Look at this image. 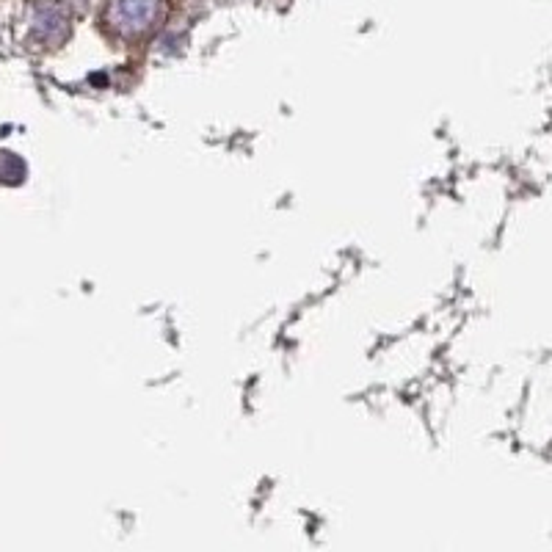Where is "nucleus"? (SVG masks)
Here are the masks:
<instances>
[{
	"mask_svg": "<svg viewBox=\"0 0 552 552\" xmlns=\"http://www.w3.org/2000/svg\"><path fill=\"white\" fill-rule=\"evenodd\" d=\"M169 0H105L100 25L122 42H144L161 31Z\"/></svg>",
	"mask_w": 552,
	"mask_h": 552,
	"instance_id": "f257e3e1",
	"label": "nucleus"
},
{
	"mask_svg": "<svg viewBox=\"0 0 552 552\" xmlns=\"http://www.w3.org/2000/svg\"><path fill=\"white\" fill-rule=\"evenodd\" d=\"M28 28H31V42H36V45H61L69 36L67 9L58 0H31Z\"/></svg>",
	"mask_w": 552,
	"mask_h": 552,
	"instance_id": "f03ea898",
	"label": "nucleus"
}]
</instances>
